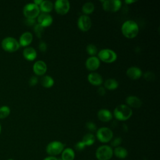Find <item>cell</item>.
Masks as SVG:
<instances>
[{
  "instance_id": "484cf974",
  "label": "cell",
  "mask_w": 160,
  "mask_h": 160,
  "mask_svg": "<svg viewBox=\"0 0 160 160\" xmlns=\"http://www.w3.org/2000/svg\"><path fill=\"white\" fill-rule=\"evenodd\" d=\"M81 141L86 146H91L95 142V136L92 133H87L83 136Z\"/></svg>"
},
{
  "instance_id": "ac0fdd59",
  "label": "cell",
  "mask_w": 160,
  "mask_h": 160,
  "mask_svg": "<svg viewBox=\"0 0 160 160\" xmlns=\"http://www.w3.org/2000/svg\"><path fill=\"white\" fill-rule=\"evenodd\" d=\"M125 101L126 105L129 108H139L142 104L141 100L138 97L135 96H128L126 98Z\"/></svg>"
},
{
  "instance_id": "d6a6232c",
  "label": "cell",
  "mask_w": 160,
  "mask_h": 160,
  "mask_svg": "<svg viewBox=\"0 0 160 160\" xmlns=\"http://www.w3.org/2000/svg\"><path fill=\"white\" fill-rule=\"evenodd\" d=\"M86 127L90 132H94L97 131V128L96 124L92 121L87 122L86 124Z\"/></svg>"
},
{
  "instance_id": "5bb4252c",
  "label": "cell",
  "mask_w": 160,
  "mask_h": 160,
  "mask_svg": "<svg viewBox=\"0 0 160 160\" xmlns=\"http://www.w3.org/2000/svg\"><path fill=\"white\" fill-rule=\"evenodd\" d=\"M32 70L36 75L44 76L47 71V65L44 61L38 60L34 63Z\"/></svg>"
},
{
  "instance_id": "44dd1931",
  "label": "cell",
  "mask_w": 160,
  "mask_h": 160,
  "mask_svg": "<svg viewBox=\"0 0 160 160\" xmlns=\"http://www.w3.org/2000/svg\"><path fill=\"white\" fill-rule=\"evenodd\" d=\"M104 88L106 89L113 91L116 89L119 86L118 81L114 78H108L104 82Z\"/></svg>"
},
{
  "instance_id": "d590c367",
  "label": "cell",
  "mask_w": 160,
  "mask_h": 160,
  "mask_svg": "<svg viewBox=\"0 0 160 160\" xmlns=\"http://www.w3.org/2000/svg\"><path fill=\"white\" fill-rule=\"evenodd\" d=\"M24 22L28 26H34V25L36 24L35 19H27L26 18Z\"/></svg>"
},
{
  "instance_id": "9c48e42d",
  "label": "cell",
  "mask_w": 160,
  "mask_h": 160,
  "mask_svg": "<svg viewBox=\"0 0 160 160\" xmlns=\"http://www.w3.org/2000/svg\"><path fill=\"white\" fill-rule=\"evenodd\" d=\"M102 6L105 11L114 12L121 9L122 2L119 0H104Z\"/></svg>"
},
{
  "instance_id": "277c9868",
  "label": "cell",
  "mask_w": 160,
  "mask_h": 160,
  "mask_svg": "<svg viewBox=\"0 0 160 160\" xmlns=\"http://www.w3.org/2000/svg\"><path fill=\"white\" fill-rule=\"evenodd\" d=\"M1 46L4 50L8 52H15L20 47L18 41L12 37H6L1 42Z\"/></svg>"
},
{
  "instance_id": "4316f807",
  "label": "cell",
  "mask_w": 160,
  "mask_h": 160,
  "mask_svg": "<svg viewBox=\"0 0 160 160\" xmlns=\"http://www.w3.org/2000/svg\"><path fill=\"white\" fill-rule=\"evenodd\" d=\"M94 8V5L92 2H86L82 6V11L84 15H88L92 13Z\"/></svg>"
},
{
  "instance_id": "836d02e7",
  "label": "cell",
  "mask_w": 160,
  "mask_h": 160,
  "mask_svg": "<svg viewBox=\"0 0 160 160\" xmlns=\"http://www.w3.org/2000/svg\"><path fill=\"white\" fill-rule=\"evenodd\" d=\"M38 82V78L36 76H32L29 79V84L31 86H36Z\"/></svg>"
},
{
  "instance_id": "30bf717a",
  "label": "cell",
  "mask_w": 160,
  "mask_h": 160,
  "mask_svg": "<svg viewBox=\"0 0 160 160\" xmlns=\"http://www.w3.org/2000/svg\"><path fill=\"white\" fill-rule=\"evenodd\" d=\"M54 8L58 14L65 15L70 9V3L68 0H57L54 2Z\"/></svg>"
},
{
  "instance_id": "cb8c5ba5",
  "label": "cell",
  "mask_w": 160,
  "mask_h": 160,
  "mask_svg": "<svg viewBox=\"0 0 160 160\" xmlns=\"http://www.w3.org/2000/svg\"><path fill=\"white\" fill-rule=\"evenodd\" d=\"M75 157V153L72 149L66 148L64 149L61 152V159L62 160H74Z\"/></svg>"
},
{
  "instance_id": "5b68a950",
  "label": "cell",
  "mask_w": 160,
  "mask_h": 160,
  "mask_svg": "<svg viewBox=\"0 0 160 160\" xmlns=\"http://www.w3.org/2000/svg\"><path fill=\"white\" fill-rule=\"evenodd\" d=\"M23 14L27 19H35L40 14L39 7L33 2L26 4L23 8Z\"/></svg>"
},
{
  "instance_id": "3957f363",
  "label": "cell",
  "mask_w": 160,
  "mask_h": 160,
  "mask_svg": "<svg viewBox=\"0 0 160 160\" xmlns=\"http://www.w3.org/2000/svg\"><path fill=\"white\" fill-rule=\"evenodd\" d=\"M98 59L106 63H112L116 61L118 56L115 51L111 49L105 48L101 49L98 53Z\"/></svg>"
},
{
  "instance_id": "52a82bcc",
  "label": "cell",
  "mask_w": 160,
  "mask_h": 160,
  "mask_svg": "<svg viewBox=\"0 0 160 160\" xmlns=\"http://www.w3.org/2000/svg\"><path fill=\"white\" fill-rule=\"evenodd\" d=\"M64 149V144L58 141H54L49 142L46 148V152L50 155V156H54L61 154Z\"/></svg>"
},
{
  "instance_id": "f546056e",
  "label": "cell",
  "mask_w": 160,
  "mask_h": 160,
  "mask_svg": "<svg viewBox=\"0 0 160 160\" xmlns=\"http://www.w3.org/2000/svg\"><path fill=\"white\" fill-rule=\"evenodd\" d=\"M44 28H43L42 26H41V25H39V24L36 23L34 26V33L36 34V36L39 38H41L42 37V33L44 32Z\"/></svg>"
},
{
  "instance_id": "603a6c76",
  "label": "cell",
  "mask_w": 160,
  "mask_h": 160,
  "mask_svg": "<svg viewBox=\"0 0 160 160\" xmlns=\"http://www.w3.org/2000/svg\"><path fill=\"white\" fill-rule=\"evenodd\" d=\"M54 84V80L50 76L44 75L41 78V84L44 88H50L53 86Z\"/></svg>"
},
{
  "instance_id": "d4e9b609",
  "label": "cell",
  "mask_w": 160,
  "mask_h": 160,
  "mask_svg": "<svg viewBox=\"0 0 160 160\" xmlns=\"http://www.w3.org/2000/svg\"><path fill=\"white\" fill-rule=\"evenodd\" d=\"M128 151L123 147L118 146L113 150V154H114L119 159H124L128 156Z\"/></svg>"
},
{
  "instance_id": "7402d4cb",
  "label": "cell",
  "mask_w": 160,
  "mask_h": 160,
  "mask_svg": "<svg viewBox=\"0 0 160 160\" xmlns=\"http://www.w3.org/2000/svg\"><path fill=\"white\" fill-rule=\"evenodd\" d=\"M39 9L40 11L44 13H49L52 11L54 8L53 3L48 0L42 1L41 4L39 5Z\"/></svg>"
},
{
  "instance_id": "74e56055",
  "label": "cell",
  "mask_w": 160,
  "mask_h": 160,
  "mask_svg": "<svg viewBox=\"0 0 160 160\" xmlns=\"http://www.w3.org/2000/svg\"><path fill=\"white\" fill-rule=\"evenodd\" d=\"M98 93L99 95L100 96H104L106 94V89L104 87H99V88L98 89Z\"/></svg>"
},
{
  "instance_id": "4fadbf2b",
  "label": "cell",
  "mask_w": 160,
  "mask_h": 160,
  "mask_svg": "<svg viewBox=\"0 0 160 160\" xmlns=\"http://www.w3.org/2000/svg\"><path fill=\"white\" fill-rule=\"evenodd\" d=\"M85 66L88 71L94 72L100 66V60L96 56H89L85 62Z\"/></svg>"
},
{
  "instance_id": "f1b7e54d",
  "label": "cell",
  "mask_w": 160,
  "mask_h": 160,
  "mask_svg": "<svg viewBox=\"0 0 160 160\" xmlns=\"http://www.w3.org/2000/svg\"><path fill=\"white\" fill-rule=\"evenodd\" d=\"M11 110L9 107L7 106H3L0 108V119H4L7 118L10 114Z\"/></svg>"
},
{
  "instance_id": "8d00e7d4",
  "label": "cell",
  "mask_w": 160,
  "mask_h": 160,
  "mask_svg": "<svg viewBox=\"0 0 160 160\" xmlns=\"http://www.w3.org/2000/svg\"><path fill=\"white\" fill-rule=\"evenodd\" d=\"M47 48H48V46H47V44L45 42H43V41H41L39 44V49L42 52H45L46 50H47Z\"/></svg>"
},
{
  "instance_id": "6da1fadb",
  "label": "cell",
  "mask_w": 160,
  "mask_h": 160,
  "mask_svg": "<svg viewBox=\"0 0 160 160\" xmlns=\"http://www.w3.org/2000/svg\"><path fill=\"white\" fill-rule=\"evenodd\" d=\"M139 28L138 23L133 20H128L124 22L121 26L122 35L128 39H132L137 36Z\"/></svg>"
},
{
  "instance_id": "f35d334b",
  "label": "cell",
  "mask_w": 160,
  "mask_h": 160,
  "mask_svg": "<svg viewBox=\"0 0 160 160\" xmlns=\"http://www.w3.org/2000/svg\"><path fill=\"white\" fill-rule=\"evenodd\" d=\"M58 159H57L55 156H48L46 158H44L43 160H58Z\"/></svg>"
},
{
  "instance_id": "83f0119b",
  "label": "cell",
  "mask_w": 160,
  "mask_h": 160,
  "mask_svg": "<svg viewBox=\"0 0 160 160\" xmlns=\"http://www.w3.org/2000/svg\"><path fill=\"white\" fill-rule=\"evenodd\" d=\"M86 52L90 56H95L98 53V48L94 44H89L86 46Z\"/></svg>"
},
{
  "instance_id": "ffe728a7",
  "label": "cell",
  "mask_w": 160,
  "mask_h": 160,
  "mask_svg": "<svg viewBox=\"0 0 160 160\" xmlns=\"http://www.w3.org/2000/svg\"><path fill=\"white\" fill-rule=\"evenodd\" d=\"M24 58L28 61H34L37 57V52L32 47H26L22 52Z\"/></svg>"
},
{
  "instance_id": "e575fe53",
  "label": "cell",
  "mask_w": 160,
  "mask_h": 160,
  "mask_svg": "<svg viewBox=\"0 0 160 160\" xmlns=\"http://www.w3.org/2000/svg\"><path fill=\"white\" fill-rule=\"evenodd\" d=\"M86 146L84 145V144L82 142V141H79L78 142L75 146H74V148H75V149L77 151H82L84 148H85Z\"/></svg>"
},
{
  "instance_id": "ba28073f",
  "label": "cell",
  "mask_w": 160,
  "mask_h": 160,
  "mask_svg": "<svg viewBox=\"0 0 160 160\" xmlns=\"http://www.w3.org/2000/svg\"><path fill=\"white\" fill-rule=\"evenodd\" d=\"M113 137L112 130L107 127H102L96 131L97 139L102 143H107L111 141Z\"/></svg>"
},
{
  "instance_id": "7a4b0ae2",
  "label": "cell",
  "mask_w": 160,
  "mask_h": 160,
  "mask_svg": "<svg viewBox=\"0 0 160 160\" xmlns=\"http://www.w3.org/2000/svg\"><path fill=\"white\" fill-rule=\"evenodd\" d=\"M114 118L119 121H126L132 115V111L126 104H121L118 105L113 111Z\"/></svg>"
},
{
  "instance_id": "ab89813d",
  "label": "cell",
  "mask_w": 160,
  "mask_h": 160,
  "mask_svg": "<svg viewBox=\"0 0 160 160\" xmlns=\"http://www.w3.org/2000/svg\"><path fill=\"white\" fill-rule=\"evenodd\" d=\"M42 1V0H34L33 1V3H34L35 4L38 5V6H39V5L41 4Z\"/></svg>"
},
{
  "instance_id": "b9f144b4",
  "label": "cell",
  "mask_w": 160,
  "mask_h": 160,
  "mask_svg": "<svg viewBox=\"0 0 160 160\" xmlns=\"http://www.w3.org/2000/svg\"><path fill=\"white\" fill-rule=\"evenodd\" d=\"M1 124H0V134H1Z\"/></svg>"
},
{
  "instance_id": "1f68e13d",
  "label": "cell",
  "mask_w": 160,
  "mask_h": 160,
  "mask_svg": "<svg viewBox=\"0 0 160 160\" xmlns=\"http://www.w3.org/2000/svg\"><path fill=\"white\" fill-rule=\"evenodd\" d=\"M122 142V139L120 137H116L115 138H114L111 142V146L112 147L114 148H116L119 146V145L121 144Z\"/></svg>"
},
{
  "instance_id": "7c38bea8",
  "label": "cell",
  "mask_w": 160,
  "mask_h": 160,
  "mask_svg": "<svg viewBox=\"0 0 160 160\" xmlns=\"http://www.w3.org/2000/svg\"><path fill=\"white\" fill-rule=\"evenodd\" d=\"M37 18L38 24H39L44 28L50 26L53 22L52 17L49 13L41 12Z\"/></svg>"
},
{
  "instance_id": "ee69618b",
  "label": "cell",
  "mask_w": 160,
  "mask_h": 160,
  "mask_svg": "<svg viewBox=\"0 0 160 160\" xmlns=\"http://www.w3.org/2000/svg\"><path fill=\"white\" fill-rule=\"evenodd\" d=\"M58 160H62V159H58Z\"/></svg>"
},
{
  "instance_id": "2e32d148",
  "label": "cell",
  "mask_w": 160,
  "mask_h": 160,
  "mask_svg": "<svg viewBox=\"0 0 160 160\" xmlns=\"http://www.w3.org/2000/svg\"><path fill=\"white\" fill-rule=\"evenodd\" d=\"M88 82L96 86H101L103 83V79L101 74L96 72H91L88 76Z\"/></svg>"
},
{
  "instance_id": "e0dca14e",
  "label": "cell",
  "mask_w": 160,
  "mask_h": 160,
  "mask_svg": "<svg viewBox=\"0 0 160 160\" xmlns=\"http://www.w3.org/2000/svg\"><path fill=\"white\" fill-rule=\"evenodd\" d=\"M97 116L99 120L102 122H109L112 118V114L108 109H101L98 111Z\"/></svg>"
},
{
  "instance_id": "7bdbcfd3",
  "label": "cell",
  "mask_w": 160,
  "mask_h": 160,
  "mask_svg": "<svg viewBox=\"0 0 160 160\" xmlns=\"http://www.w3.org/2000/svg\"><path fill=\"white\" fill-rule=\"evenodd\" d=\"M8 160H14V159H8Z\"/></svg>"
},
{
  "instance_id": "9a60e30c",
  "label": "cell",
  "mask_w": 160,
  "mask_h": 160,
  "mask_svg": "<svg viewBox=\"0 0 160 160\" xmlns=\"http://www.w3.org/2000/svg\"><path fill=\"white\" fill-rule=\"evenodd\" d=\"M127 76L132 80H137L142 76L141 69L136 66H131L126 70Z\"/></svg>"
},
{
  "instance_id": "8fae6325",
  "label": "cell",
  "mask_w": 160,
  "mask_h": 160,
  "mask_svg": "<svg viewBox=\"0 0 160 160\" xmlns=\"http://www.w3.org/2000/svg\"><path fill=\"white\" fill-rule=\"evenodd\" d=\"M91 19L88 15H81L78 19V27L82 32L89 31L91 27Z\"/></svg>"
},
{
  "instance_id": "60d3db41",
  "label": "cell",
  "mask_w": 160,
  "mask_h": 160,
  "mask_svg": "<svg viewBox=\"0 0 160 160\" xmlns=\"http://www.w3.org/2000/svg\"><path fill=\"white\" fill-rule=\"evenodd\" d=\"M136 1H135V0H126L125 1H124V2L126 3V4H132V3H134V2H135Z\"/></svg>"
},
{
  "instance_id": "d6986e66",
  "label": "cell",
  "mask_w": 160,
  "mask_h": 160,
  "mask_svg": "<svg viewBox=\"0 0 160 160\" xmlns=\"http://www.w3.org/2000/svg\"><path fill=\"white\" fill-rule=\"evenodd\" d=\"M33 36L30 32H24L19 37V45L23 47H28L32 41Z\"/></svg>"
},
{
  "instance_id": "8992f818",
  "label": "cell",
  "mask_w": 160,
  "mask_h": 160,
  "mask_svg": "<svg viewBox=\"0 0 160 160\" xmlns=\"http://www.w3.org/2000/svg\"><path fill=\"white\" fill-rule=\"evenodd\" d=\"M113 155V149L110 146L102 145L96 149V157L98 160H109Z\"/></svg>"
},
{
  "instance_id": "4dcf8cb0",
  "label": "cell",
  "mask_w": 160,
  "mask_h": 160,
  "mask_svg": "<svg viewBox=\"0 0 160 160\" xmlns=\"http://www.w3.org/2000/svg\"><path fill=\"white\" fill-rule=\"evenodd\" d=\"M142 76H143L144 78L148 81H153L155 78V74L152 72H151V71L146 72Z\"/></svg>"
}]
</instances>
